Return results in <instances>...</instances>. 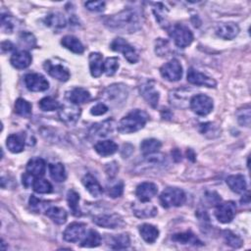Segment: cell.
<instances>
[{
    "label": "cell",
    "mask_w": 251,
    "mask_h": 251,
    "mask_svg": "<svg viewBox=\"0 0 251 251\" xmlns=\"http://www.w3.org/2000/svg\"><path fill=\"white\" fill-rule=\"evenodd\" d=\"M105 26L111 31L124 34H132L141 27L139 13L132 8L125 9L105 20Z\"/></svg>",
    "instance_id": "6da1fadb"
},
{
    "label": "cell",
    "mask_w": 251,
    "mask_h": 251,
    "mask_svg": "<svg viewBox=\"0 0 251 251\" xmlns=\"http://www.w3.org/2000/svg\"><path fill=\"white\" fill-rule=\"evenodd\" d=\"M148 119L149 116L145 111L135 109L122 118L117 129L122 134H133L143 129Z\"/></svg>",
    "instance_id": "7a4b0ae2"
},
{
    "label": "cell",
    "mask_w": 251,
    "mask_h": 251,
    "mask_svg": "<svg viewBox=\"0 0 251 251\" xmlns=\"http://www.w3.org/2000/svg\"><path fill=\"white\" fill-rule=\"evenodd\" d=\"M129 94V91L127 86L123 84H115L109 86L107 89L104 90L102 92V99L108 102L111 106H119L123 104L127 99Z\"/></svg>",
    "instance_id": "3957f363"
},
{
    "label": "cell",
    "mask_w": 251,
    "mask_h": 251,
    "mask_svg": "<svg viewBox=\"0 0 251 251\" xmlns=\"http://www.w3.org/2000/svg\"><path fill=\"white\" fill-rule=\"evenodd\" d=\"M185 200V193L178 187H168L160 195V202L165 208L180 207L184 204Z\"/></svg>",
    "instance_id": "277c9868"
},
{
    "label": "cell",
    "mask_w": 251,
    "mask_h": 251,
    "mask_svg": "<svg viewBox=\"0 0 251 251\" xmlns=\"http://www.w3.org/2000/svg\"><path fill=\"white\" fill-rule=\"evenodd\" d=\"M170 35L174 40L175 45L180 48H185L193 42V35L191 31L184 25L176 24L172 27Z\"/></svg>",
    "instance_id": "5b68a950"
},
{
    "label": "cell",
    "mask_w": 251,
    "mask_h": 251,
    "mask_svg": "<svg viewBox=\"0 0 251 251\" xmlns=\"http://www.w3.org/2000/svg\"><path fill=\"white\" fill-rule=\"evenodd\" d=\"M189 105L191 110L199 116H206L210 114L214 107L212 98L205 94L193 95L189 100Z\"/></svg>",
    "instance_id": "8992f818"
},
{
    "label": "cell",
    "mask_w": 251,
    "mask_h": 251,
    "mask_svg": "<svg viewBox=\"0 0 251 251\" xmlns=\"http://www.w3.org/2000/svg\"><path fill=\"white\" fill-rule=\"evenodd\" d=\"M110 48L113 51L120 52L124 55V57L132 64H135L138 61V54L137 53L136 49L124 39L122 38H117L115 39L111 45Z\"/></svg>",
    "instance_id": "52a82bcc"
},
{
    "label": "cell",
    "mask_w": 251,
    "mask_h": 251,
    "mask_svg": "<svg viewBox=\"0 0 251 251\" xmlns=\"http://www.w3.org/2000/svg\"><path fill=\"white\" fill-rule=\"evenodd\" d=\"M81 113H82L81 108L77 104H74L71 102L69 104H64L60 106L58 116L64 124L68 126H72L79 121L81 117Z\"/></svg>",
    "instance_id": "ba28073f"
},
{
    "label": "cell",
    "mask_w": 251,
    "mask_h": 251,
    "mask_svg": "<svg viewBox=\"0 0 251 251\" xmlns=\"http://www.w3.org/2000/svg\"><path fill=\"white\" fill-rule=\"evenodd\" d=\"M160 74L169 82H178L183 77V67L178 60L173 59L161 67Z\"/></svg>",
    "instance_id": "9c48e42d"
},
{
    "label": "cell",
    "mask_w": 251,
    "mask_h": 251,
    "mask_svg": "<svg viewBox=\"0 0 251 251\" xmlns=\"http://www.w3.org/2000/svg\"><path fill=\"white\" fill-rule=\"evenodd\" d=\"M236 206L232 201H227L219 203L215 210V216L217 220L223 224L230 223L235 216Z\"/></svg>",
    "instance_id": "30bf717a"
},
{
    "label": "cell",
    "mask_w": 251,
    "mask_h": 251,
    "mask_svg": "<svg viewBox=\"0 0 251 251\" xmlns=\"http://www.w3.org/2000/svg\"><path fill=\"white\" fill-rule=\"evenodd\" d=\"M93 223L105 228H119L125 225L123 218L119 214H102L93 218Z\"/></svg>",
    "instance_id": "8fae6325"
},
{
    "label": "cell",
    "mask_w": 251,
    "mask_h": 251,
    "mask_svg": "<svg viewBox=\"0 0 251 251\" xmlns=\"http://www.w3.org/2000/svg\"><path fill=\"white\" fill-rule=\"evenodd\" d=\"M25 85L27 89L34 92L46 91L49 88L48 81L41 74L31 73L25 76Z\"/></svg>",
    "instance_id": "7c38bea8"
},
{
    "label": "cell",
    "mask_w": 251,
    "mask_h": 251,
    "mask_svg": "<svg viewBox=\"0 0 251 251\" xmlns=\"http://www.w3.org/2000/svg\"><path fill=\"white\" fill-rule=\"evenodd\" d=\"M86 224L72 223L69 225L63 232V237L68 242H78L86 235Z\"/></svg>",
    "instance_id": "4fadbf2b"
},
{
    "label": "cell",
    "mask_w": 251,
    "mask_h": 251,
    "mask_svg": "<svg viewBox=\"0 0 251 251\" xmlns=\"http://www.w3.org/2000/svg\"><path fill=\"white\" fill-rule=\"evenodd\" d=\"M46 71L54 79L58 80L59 82H67L70 79V72L69 70L61 65V64H54L50 60L46 61L44 65Z\"/></svg>",
    "instance_id": "5bb4252c"
},
{
    "label": "cell",
    "mask_w": 251,
    "mask_h": 251,
    "mask_svg": "<svg viewBox=\"0 0 251 251\" xmlns=\"http://www.w3.org/2000/svg\"><path fill=\"white\" fill-rule=\"evenodd\" d=\"M187 82L194 86H201L206 88H216L217 86V83L214 79L198 72L193 68H190L187 72Z\"/></svg>",
    "instance_id": "9a60e30c"
},
{
    "label": "cell",
    "mask_w": 251,
    "mask_h": 251,
    "mask_svg": "<svg viewBox=\"0 0 251 251\" xmlns=\"http://www.w3.org/2000/svg\"><path fill=\"white\" fill-rule=\"evenodd\" d=\"M114 126V121L110 119L101 123L94 124L90 130V136L93 138L106 137L113 132Z\"/></svg>",
    "instance_id": "2e32d148"
},
{
    "label": "cell",
    "mask_w": 251,
    "mask_h": 251,
    "mask_svg": "<svg viewBox=\"0 0 251 251\" xmlns=\"http://www.w3.org/2000/svg\"><path fill=\"white\" fill-rule=\"evenodd\" d=\"M158 192V187L153 183H142L137 185L136 194L141 202H148Z\"/></svg>",
    "instance_id": "e0dca14e"
},
{
    "label": "cell",
    "mask_w": 251,
    "mask_h": 251,
    "mask_svg": "<svg viewBox=\"0 0 251 251\" xmlns=\"http://www.w3.org/2000/svg\"><path fill=\"white\" fill-rule=\"evenodd\" d=\"M216 34L223 40L230 41L233 40L239 34V27L235 23H223L220 24L216 29Z\"/></svg>",
    "instance_id": "ac0fdd59"
},
{
    "label": "cell",
    "mask_w": 251,
    "mask_h": 251,
    "mask_svg": "<svg viewBox=\"0 0 251 251\" xmlns=\"http://www.w3.org/2000/svg\"><path fill=\"white\" fill-rule=\"evenodd\" d=\"M33 58L31 54L26 50H19L13 53L10 62L12 66L18 70H24L32 64Z\"/></svg>",
    "instance_id": "d6986e66"
},
{
    "label": "cell",
    "mask_w": 251,
    "mask_h": 251,
    "mask_svg": "<svg viewBox=\"0 0 251 251\" xmlns=\"http://www.w3.org/2000/svg\"><path fill=\"white\" fill-rule=\"evenodd\" d=\"M46 171V163L43 158L37 157L31 159L27 164V173L35 178H42Z\"/></svg>",
    "instance_id": "ffe728a7"
},
{
    "label": "cell",
    "mask_w": 251,
    "mask_h": 251,
    "mask_svg": "<svg viewBox=\"0 0 251 251\" xmlns=\"http://www.w3.org/2000/svg\"><path fill=\"white\" fill-rule=\"evenodd\" d=\"M90 69L91 74L94 78H98L104 72V62L103 56L98 52H92L90 54Z\"/></svg>",
    "instance_id": "44dd1931"
},
{
    "label": "cell",
    "mask_w": 251,
    "mask_h": 251,
    "mask_svg": "<svg viewBox=\"0 0 251 251\" xmlns=\"http://www.w3.org/2000/svg\"><path fill=\"white\" fill-rule=\"evenodd\" d=\"M133 211L134 214L138 218H150L154 217L157 214V209L155 206L149 204L147 202H141L139 204L135 203L133 204Z\"/></svg>",
    "instance_id": "7402d4cb"
},
{
    "label": "cell",
    "mask_w": 251,
    "mask_h": 251,
    "mask_svg": "<svg viewBox=\"0 0 251 251\" xmlns=\"http://www.w3.org/2000/svg\"><path fill=\"white\" fill-rule=\"evenodd\" d=\"M83 183L87 190L94 197H98L103 193V188L98 181L91 174H87L83 178Z\"/></svg>",
    "instance_id": "603a6c76"
},
{
    "label": "cell",
    "mask_w": 251,
    "mask_h": 251,
    "mask_svg": "<svg viewBox=\"0 0 251 251\" xmlns=\"http://www.w3.org/2000/svg\"><path fill=\"white\" fill-rule=\"evenodd\" d=\"M228 187L235 193H243L247 188L245 178L242 175H232L226 180Z\"/></svg>",
    "instance_id": "cb8c5ba5"
},
{
    "label": "cell",
    "mask_w": 251,
    "mask_h": 251,
    "mask_svg": "<svg viewBox=\"0 0 251 251\" xmlns=\"http://www.w3.org/2000/svg\"><path fill=\"white\" fill-rule=\"evenodd\" d=\"M140 92L148 104H150L152 107L157 106L159 101V92L155 90L154 86L150 84V82L140 88Z\"/></svg>",
    "instance_id": "d4e9b609"
},
{
    "label": "cell",
    "mask_w": 251,
    "mask_h": 251,
    "mask_svg": "<svg viewBox=\"0 0 251 251\" xmlns=\"http://www.w3.org/2000/svg\"><path fill=\"white\" fill-rule=\"evenodd\" d=\"M95 151L102 157L113 155L118 151V145L113 140H101L94 145Z\"/></svg>",
    "instance_id": "484cf974"
},
{
    "label": "cell",
    "mask_w": 251,
    "mask_h": 251,
    "mask_svg": "<svg viewBox=\"0 0 251 251\" xmlns=\"http://www.w3.org/2000/svg\"><path fill=\"white\" fill-rule=\"evenodd\" d=\"M61 45L76 54H82L85 51V47L81 41L74 36H65L61 41Z\"/></svg>",
    "instance_id": "4316f807"
},
{
    "label": "cell",
    "mask_w": 251,
    "mask_h": 251,
    "mask_svg": "<svg viewBox=\"0 0 251 251\" xmlns=\"http://www.w3.org/2000/svg\"><path fill=\"white\" fill-rule=\"evenodd\" d=\"M46 215L57 225H63L67 221V212L60 207L51 206L46 211Z\"/></svg>",
    "instance_id": "83f0119b"
},
{
    "label": "cell",
    "mask_w": 251,
    "mask_h": 251,
    "mask_svg": "<svg viewBox=\"0 0 251 251\" xmlns=\"http://www.w3.org/2000/svg\"><path fill=\"white\" fill-rule=\"evenodd\" d=\"M139 233L147 243L155 242L159 236L158 228L150 224H143L139 226Z\"/></svg>",
    "instance_id": "f1b7e54d"
},
{
    "label": "cell",
    "mask_w": 251,
    "mask_h": 251,
    "mask_svg": "<svg viewBox=\"0 0 251 251\" xmlns=\"http://www.w3.org/2000/svg\"><path fill=\"white\" fill-rule=\"evenodd\" d=\"M68 98L72 103L79 105L89 101L91 99V93L83 88H76L69 92Z\"/></svg>",
    "instance_id": "f546056e"
},
{
    "label": "cell",
    "mask_w": 251,
    "mask_h": 251,
    "mask_svg": "<svg viewBox=\"0 0 251 251\" xmlns=\"http://www.w3.org/2000/svg\"><path fill=\"white\" fill-rule=\"evenodd\" d=\"M161 146H162V143L158 139L147 138L140 143V150L143 155L148 156V155L157 153L161 148Z\"/></svg>",
    "instance_id": "4dcf8cb0"
},
{
    "label": "cell",
    "mask_w": 251,
    "mask_h": 251,
    "mask_svg": "<svg viewBox=\"0 0 251 251\" xmlns=\"http://www.w3.org/2000/svg\"><path fill=\"white\" fill-rule=\"evenodd\" d=\"M172 239L182 244H191V245H202L200 239L191 231H185L181 233H176L173 235Z\"/></svg>",
    "instance_id": "1f68e13d"
},
{
    "label": "cell",
    "mask_w": 251,
    "mask_h": 251,
    "mask_svg": "<svg viewBox=\"0 0 251 251\" xmlns=\"http://www.w3.org/2000/svg\"><path fill=\"white\" fill-rule=\"evenodd\" d=\"M6 145L12 153H20L24 150L25 141L24 138L19 135H10L7 137Z\"/></svg>",
    "instance_id": "d6a6232c"
},
{
    "label": "cell",
    "mask_w": 251,
    "mask_h": 251,
    "mask_svg": "<svg viewBox=\"0 0 251 251\" xmlns=\"http://www.w3.org/2000/svg\"><path fill=\"white\" fill-rule=\"evenodd\" d=\"M101 235L94 229H90L84 236L81 246L82 247H97L101 244Z\"/></svg>",
    "instance_id": "836d02e7"
},
{
    "label": "cell",
    "mask_w": 251,
    "mask_h": 251,
    "mask_svg": "<svg viewBox=\"0 0 251 251\" xmlns=\"http://www.w3.org/2000/svg\"><path fill=\"white\" fill-rule=\"evenodd\" d=\"M45 23L52 29L60 30L66 26V19L60 13H51L45 19Z\"/></svg>",
    "instance_id": "e575fe53"
},
{
    "label": "cell",
    "mask_w": 251,
    "mask_h": 251,
    "mask_svg": "<svg viewBox=\"0 0 251 251\" xmlns=\"http://www.w3.org/2000/svg\"><path fill=\"white\" fill-rule=\"evenodd\" d=\"M49 174L53 181L56 183H62L66 180V170L63 164L61 163H53L49 165Z\"/></svg>",
    "instance_id": "d590c367"
},
{
    "label": "cell",
    "mask_w": 251,
    "mask_h": 251,
    "mask_svg": "<svg viewBox=\"0 0 251 251\" xmlns=\"http://www.w3.org/2000/svg\"><path fill=\"white\" fill-rule=\"evenodd\" d=\"M130 236L127 233H122L110 236V247L113 249H126L130 246Z\"/></svg>",
    "instance_id": "8d00e7d4"
},
{
    "label": "cell",
    "mask_w": 251,
    "mask_h": 251,
    "mask_svg": "<svg viewBox=\"0 0 251 251\" xmlns=\"http://www.w3.org/2000/svg\"><path fill=\"white\" fill-rule=\"evenodd\" d=\"M67 201H68L69 207L72 211V214L77 217L81 216L82 213H81V210L79 207V201H80L79 193L77 191H75L74 189L69 190L67 193Z\"/></svg>",
    "instance_id": "74e56055"
},
{
    "label": "cell",
    "mask_w": 251,
    "mask_h": 251,
    "mask_svg": "<svg viewBox=\"0 0 251 251\" xmlns=\"http://www.w3.org/2000/svg\"><path fill=\"white\" fill-rule=\"evenodd\" d=\"M15 112L22 117H29L32 114V104L24 98H18L15 102Z\"/></svg>",
    "instance_id": "f35d334b"
},
{
    "label": "cell",
    "mask_w": 251,
    "mask_h": 251,
    "mask_svg": "<svg viewBox=\"0 0 251 251\" xmlns=\"http://www.w3.org/2000/svg\"><path fill=\"white\" fill-rule=\"evenodd\" d=\"M33 188L38 193L46 194V193H50L52 191V184L46 180L38 178L35 180V182L33 183Z\"/></svg>",
    "instance_id": "ab89813d"
},
{
    "label": "cell",
    "mask_w": 251,
    "mask_h": 251,
    "mask_svg": "<svg viewBox=\"0 0 251 251\" xmlns=\"http://www.w3.org/2000/svg\"><path fill=\"white\" fill-rule=\"evenodd\" d=\"M119 69V59L117 57H109L104 62V73L108 77H112Z\"/></svg>",
    "instance_id": "60d3db41"
},
{
    "label": "cell",
    "mask_w": 251,
    "mask_h": 251,
    "mask_svg": "<svg viewBox=\"0 0 251 251\" xmlns=\"http://www.w3.org/2000/svg\"><path fill=\"white\" fill-rule=\"evenodd\" d=\"M224 238H225V241L228 245L233 247V248H238L242 245L243 241L242 239L235 233H233L232 231L230 230H225L224 233Z\"/></svg>",
    "instance_id": "b9f144b4"
},
{
    "label": "cell",
    "mask_w": 251,
    "mask_h": 251,
    "mask_svg": "<svg viewBox=\"0 0 251 251\" xmlns=\"http://www.w3.org/2000/svg\"><path fill=\"white\" fill-rule=\"evenodd\" d=\"M39 106L44 111H54L60 108L59 102L52 97H45L39 102Z\"/></svg>",
    "instance_id": "7bdbcfd3"
},
{
    "label": "cell",
    "mask_w": 251,
    "mask_h": 251,
    "mask_svg": "<svg viewBox=\"0 0 251 251\" xmlns=\"http://www.w3.org/2000/svg\"><path fill=\"white\" fill-rule=\"evenodd\" d=\"M20 43L23 46H29L30 48H33L36 46V39L32 34L23 33L20 36Z\"/></svg>",
    "instance_id": "ee69618b"
},
{
    "label": "cell",
    "mask_w": 251,
    "mask_h": 251,
    "mask_svg": "<svg viewBox=\"0 0 251 251\" xmlns=\"http://www.w3.org/2000/svg\"><path fill=\"white\" fill-rule=\"evenodd\" d=\"M250 109H243V111H241L240 113H238L237 115V121L238 123L243 127H249L250 126Z\"/></svg>",
    "instance_id": "f6af8a7d"
},
{
    "label": "cell",
    "mask_w": 251,
    "mask_h": 251,
    "mask_svg": "<svg viewBox=\"0 0 251 251\" xmlns=\"http://www.w3.org/2000/svg\"><path fill=\"white\" fill-rule=\"evenodd\" d=\"M1 27H2V30L4 31V33L11 34L13 32L14 24H13L12 19H11L10 16L2 14V16H1Z\"/></svg>",
    "instance_id": "bcb514c9"
},
{
    "label": "cell",
    "mask_w": 251,
    "mask_h": 251,
    "mask_svg": "<svg viewBox=\"0 0 251 251\" xmlns=\"http://www.w3.org/2000/svg\"><path fill=\"white\" fill-rule=\"evenodd\" d=\"M123 191H124V183L122 182H119L108 189V194L112 198H117L123 194Z\"/></svg>",
    "instance_id": "7dc6e473"
},
{
    "label": "cell",
    "mask_w": 251,
    "mask_h": 251,
    "mask_svg": "<svg viewBox=\"0 0 251 251\" xmlns=\"http://www.w3.org/2000/svg\"><path fill=\"white\" fill-rule=\"evenodd\" d=\"M85 5L90 11L102 12V11H104L106 4L104 1H89Z\"/></svg>",
    "instance_id": "c3c4849f"
},
{
    "label": "cell",
    "mask_w": 251,
    "mask_h": 251,
    "mask_svg": "<svg viewBox=\"0 0 251 251\" xmlns=\"http://www.w3.org/2000/svg\"><path fill=\"white\" fill-rule=\"evenodd\" d=\"M206 202L210 205V206H217L219 203H221V197L218 193L214 192V191H208L205 193L204 196Z\"/></svg>",
    "instance_id": "681fc988"
},
{
    "label": "cell",
    "mask_w": 251,
    "mask_h": 251,
    "mask_svg": "<svg viewBox=\"0 0 251 251\" xmlns=\"http://www.w3.org/2000/svg\"><path fill=\"white\" fill-rule=\"evenodd\" d=\"M108 110H109V108L107 105H105L104 103H98L91 108V113L94 116H101V115H104L105 113H107Z\"/></svg>",
    "instance_id": "f907efd6"
},
{
    "label": "cell",
    "mask_w": 251,
    "mask_h": 251,
    "mask_svg": "<svg viewBox=\"0 0 251 251\" xmlns=\"http://www.w3.org/2000/svg\"><path fill=\"white\" fill-rule=\"evenodd\" d=\"M30 205L31 207L36 210V211H42V208L43 207H46V203L40 200L39 198H37L35 195H32L31 198H30Z\"/></svg>",
    "instance_id": "816d5d0a"
},
{
    "label": "cell",
    "mask_w": 251,
    "mask_h": 251,
    "mask_svg": "<svg viewBox=\"0 0 251 251\" xmlns=\"http://www.w3.org/2000/svg\"><path fill=\"white\" fill-rule=\"evenodd\" d=\"M37 178L33 177L32 175H30L29 173H26L25 175H23L22 177V181H23V184L26 186V187H30V186H33V183L35 182Z\"/></svg>",
    "instance_id": "f5cc1de1"
}]
</instances>
